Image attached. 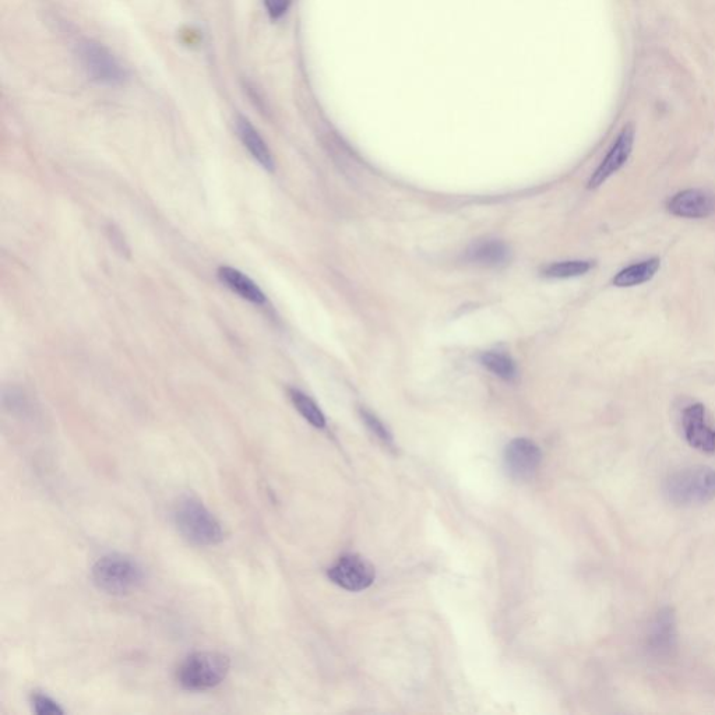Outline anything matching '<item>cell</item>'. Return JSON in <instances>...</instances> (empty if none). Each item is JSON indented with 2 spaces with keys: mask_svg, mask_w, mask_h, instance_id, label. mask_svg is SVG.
Listing matches in <instances>:
<instances>
[{
  "mask_svg": "<svg viewBox=\"0 0 715 715\" xmlns=\"http://www.w3.org/2000/svg\"><path fill=\"white\" fill-rule=\"evenodd\" d=\"M466 259L482 267H499L509 262L510 248L498 239H484L474 242L467 249Z\"/></svg>",
  "mask_w": 715,
  "mask_h": 715,
  "instance_id": "obj_12",
  "label": "cell"
},
{
  "mask_svg": "<svg viewBox=\"0 0 715 715\" xmlns=\"http://www.w3.org/2000/svg\"><path fill=\"white\" fill-rule=\"evenodd\" d=\"M263 3L271 19L278 20L290 10L292 0H263Z\"/></svg>",
  "mask_w": 715,
  "mask_h": 715,
  "instance_id": "obj_21",
  "label": "cell"
},
{
  "mask_svg": "<svg viewBox=\"0 0 715 715\" xmlns=\"http://www.w3.org/2000/svg\"><path fill=\"white\" fill-rule=\"evenodd\" d=\"M81 65L88 76L101 84L116 86L126 79L125 69L107 48L94 41H83L79 47Z\"/></svg>",
  "mask_w": 715,
  "mask_h": 715,
  "instance_id": "obj_5",
  "label": "cell"
},
{
  "mask_svg": "<svg viewBox=\"0 0 715 715\" xmlns=\"http://www.w3.org/2000/svg\"><path fill=\"white\" fill-rule=\"evenodd\" d=\"M231 661L218 651H196L188 655L178 669V682L183 689L203 692L216 688L230 672Z\"/></svg>",
  "mask_w": 715,
  "mask_h": 715,
  "instance_id": "obj_4",
  "label": "cell"
},
{
  "mask_svg": "<svg viewBox=\"0 0 715 715\" xmlns=\"http://www.w3.org/2000/svg\"><path fill=\"white\" fill-rule=\"evenodd\" d=\"M678 648V628L671 608H662L657 612L647 636L648 653L655 658H669Z\"/></svg>",
  "mask_w": 715,
  "mask_h": 715,
  "instance_id": "obj_8",
  "label": "cell"
},
{
  "mask_svg": "<svg viewBox=\"0 0 715 715\" xmlns=\"http://www.w3.org/2000/svg\"><path fill=\"white\" fill-rule=\"evenodd\" d=\"M361 415L366 426L371 429L373 435L378 436V438L382 440L383 443H386V445H393L392 433L387 431L386 426L383 425V422L380 421L375 414H372V412L368 410H361Z\"/></svg>",
  "mask_w": 715,
  "mask_h": 715,
  "instance_id": "obj_19",
  "label": "cell"
},
{
  "mask_svg": "<svg viewBox=\"0 0 715 715\" xmlns=\"http://www.w3.org/2000/svg\"><path fill=\"white\" fill-rule=\"evenodd\" d=\"M481 364L492 372L493 375L499 376L500 379L513 380L516 378V365L512 359L507 357L505 354H500V352H484V354L479 357Z\"/></svg>",
  "mask_w": 715,
  "mask_h": 715,
  "instance_id": "obj_17",
  "label": "cell"
},
{
  "mask_svg": "<svg viewBox=\"0 0 715 715\" xmlns=\"http://www.w3.org/2000/svg\"><path fill=\"white\" fill-rule=\"evenodd\" d=\"M633 143H635V129L632 125L623 128L621 135L618 136L614 146L609 150L607 157L601 162L600 167L591 176L588 182V188L595 189L601 186L602 183L616 174L628 162L630 154H632Z\"/></svg>",
  "mask_w": 715,
  "mask_h": 715,
  "instance_id": "obj_10",
  "label": "cell"
},
{
  "mask_svg": "<svg viewBox=\"0 0 715 715\" xmlns=\"http://www.w3.org/2000/svg\"><path fill=\"white\" fill-rule=\"evenodd\" d=\"M91 576L98 590L118 597L135 593L146 579L143 567L135 559L121 554L102 556Z\"/></svg>",
  "mask_w": 715,
  "mask_h": 715,
  "instance_id": "obj_3",
  "label": "cell"
},
{
  "mask_svg": "<svg viewBox=\"0 0 715 715\" xmlns=\"http://www.w3.org/2000/svg\"><path fill=\"white\" fill-rule=\"evenodd\" d=\"M668 211L676 217L706 218L715 211V199L704 190H683L669 200Z\"/></svg>",
  "mask_w": 715,
  "mask_h": 715,
  "instance_id": "obj_11",
  "label": "cell"
},
{
  "mask_svg": "<svg viewBox=\"0 0 715 715\" xmlns=\"http://www.w3.org/2000/svg\"><path fill=\"white\" fill-rule=\"evenodd\" d=\"M542 454L540 447L530 439H514L505 450L507 474L516 481H527L540 466Z\"/></svg>",
  "mask_w": 715,
  "mask_h": 715,
  "instance_id": "obj_9",
  "label": "cell"
},
{
  "mask_svg": "<svg viewBox=\"0 0 715 715\" xmlns=\"http://www.w3.org/2000/svg\"><path fill=\"white\" fill-rule=\"evenodd\" d=\"M682 429L686 442L706 454L715 453V426L702 404H690L682 411Z\"/></svg>",
  "mask_w": 715,
  "mask_h": 715,
  "instance_id": "obj_7",
  "label": "cell"
},
{
  "mask_svg": "<svg viewBox=\"0 0 715 715\" xmlns=\"http://www.w3.org/2000/svg\"><path fill=\"white\" fill-rule=\"evenodd\" d=\"M290 398L299 414H301L309 424L318 429H323L324 426H326V418H324L322 410H320L319 405L316 404L311 397L306 396L301 390L291 389Z\"/></svg>",
  "mask_w": 715,
  "mask_h": 715,
  "instance_id": "obj_16",
  "label": "cell"
},
{
  "mask_svg": "<svg viewBox=\"0 0 715 715\" xmlns=\"http://www.w3.org/2000/svg\"><path fill=\"white\" fill-rule=\"evenodd\" d=\"M329 579L347 591H362L375 581V569L358 555H344L329 569Z\"/></svg>",
  "mask_w": 715,
  "mask_h": 715,
  "instance_id": "obj_6",
  "label": "cell"
},
{
  "mask_svg": "<svg viewBox=\"0 0 715 715\" xmlns=\"http://www.w3.org/2000/svg\"><path fill=\"white\" fill-rule=\"evenodd\" d=\"M172 519L179 533L196 547H213L223 541L224 531L217 517L195 498L176 503Z\"/></svg>",
  "mask_w": 715,
  "mask_h": 715,
  "instance_id": "obj_1",
  "label": "cell"
},
{
  "mask_svg": "<svg viewBox=\"0 0 715 715\" xmlns=\"http://www.w3.org/2000/svg\"><path fill=\"white\" fill-rule=\"evenodd\" d=\"M237 132L243 146L248 149L250 156L255 158L266 171L273 172L276 169L273 154H271L269 146L264 142L263 137L257 132L255 126L248 119L239 116Z\"/></svg>",
  "mask_w": 715,
  "mask_h": 715,
  "instance_id": "obj_13",
  "label": "cell"
},
{
  "mask_svg": "<svg viewBox=\"0 0 715 715\" xmlns=\"http://www.w3.org/2000/svg\"><path fill=\"white\" fill-rule=\"evenodd\" d=\"M660 260L658 259H648L644 262L632 264V266L626 267L619 271L614 278V285L616 287L628 288L636 287V285L647 283L651 278L657 274L660 270Z\"/></svg>",
  "mask_w": 715,
  "mask_h": 715,
  "instance_id": "obj_15",
  "label": "cell"
},
{
  "mask_svg": "<svg viewBox=\"0 0 715 715\" xmlns=\"http://www.w3.org/2000/svg\"><path fill=\"white\" fill-rule=\"evenodd\" d=\"M664 491L675 506L706 505L715 499V470L707 466L682 468L669 475Z\"/></svg>",
  "mask_w": 715,
  "mask_h": 715,
  "instance_id": "obj_2",
  "label": "cell"
},
{
  "mask_svg": "<svg viewBox=\"0 0 715 715\" xmlns=\"http://www.w3.org/2000/svg\"><path fill=\"white\" fill-rule=\"evenodd\" d=\"M217 276L225 287L239 295L245 301L255 305H262L266 302L263 291L257 287L255 281L250 280L242 271L230 266H221L217 271Z\"/></svg>",
  "mask_w": 715,
  "mask_h": 715,
  "instance_id": "obj_14",
  "label": "cell"
},
{
  "mask_svg": "<svg viewBox=\"0 0 715 715\" xmlns=\"http://www.w3.org/2000/svg\"><path fill=\"white\" fill-rule=\"evenodd\" d=\"M593 266L594 263L587 262V260H569V262L549 264L542 271V274L548 278L580 277L588 273Z\"/></svg>",
  "mask_w": 715,
  "mask_h": 715,
  "instance_id": "obj_18",
  "label": "cell"
},
{
  "mask_svg": "<svg viewBox=\"0 0 715 715\" xmlns=\"http://www.w3.org/2000/svg\"><path fill=\"white\" fill-rule=\"evenodd\" d=\"M33 709L38 715H61L65 713L51 697L35 693L33 696Z\"/></svg>",
  "mask_w": 715,
  "mask_h": 715,
  "instance_id": "obj_20",
  "label": "cell"
}]
</instances>
